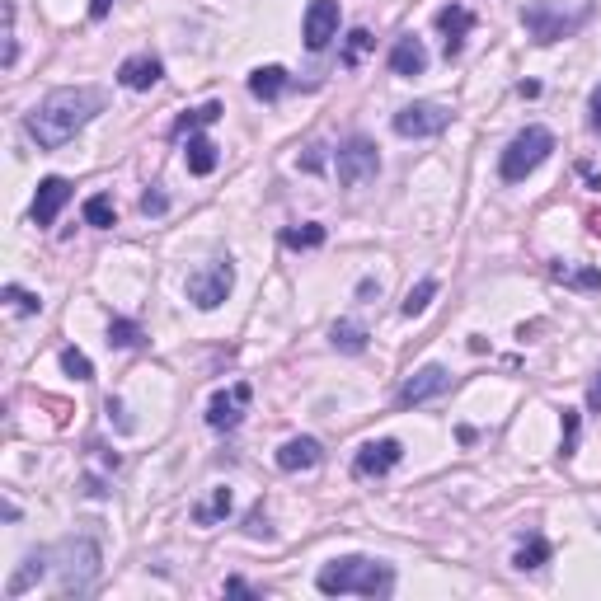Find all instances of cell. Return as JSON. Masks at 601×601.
Wrapping results in <instances>:
<instances>
[{
  "label": "cell",
  "mask_w": 601,
  "mask_h": 601,
  "mask_svg": "<svg viewBox=\"0 0 601 601\" xmlns=\"http://www.w3.org/2000/svg\"><path fill=\"white\" fill-rule=\"evenodd\" d=\"M94 113H104V90L94 85H71V90H52L43 104L29 113V137L43 151H57L90 123Z\"/></svg>",
  "instance_id": "6da1fadb"
},
{
  "label": "cell",
  "mask_w": 601,
  "mask_h": 601,
  "mask_svg": "<svg viewBox=\"0 0 601 601\" xmlns=\"http://www.w3.org/2000/svg\"><path fill=\"white\" fill-rule=\"evenodd\" d=\"M315 587L324 597H390L395 592V569L381 564V559H367V555H348V559H334L315 573Z\"/></svg>",
  "instance_id": "7a4b0ae2"
},
{
  "label": "cell",
  "mask_w": 601,
  "mask_h": 601,
  "mask_svg": "<svg viewBox=\"0 0 601 601\" xmlns=\"http://www.w3.org/2000/svg\"><path fill=\"white\" fill-rule=\"evenodd\" d=\"M550 151H555V132H550V127H526V132H517V137L508 141V151L498 160V174H503L508 184H522L526 174L540 170V165L550 160Z\"/></svg>",
  "instance_id": "3957f363"
},
{
  "label": "cell",
  "mask_w": 601,
  "mask_h": 601,
  "mask_svg": "<svg viewBox=\"0 0 601 601\" xmlns=\"http://www.w3.org/2000/svg\"><path fill=\"white\" fill-rule=\"evenodd\" d=\"M52 555L62 559V583H57V592H62V597H85L94 573H99V545H94V540H62Z\"/></svg>",
  "instance_id": "277c9868"
},
{
  "label": "cell",
  "mask_w": 601,
  "mask_h": 601,
  "mask_svg": "<svg viewBox=\"0 0 601 601\" xmlns=\"http://www.w3.org/2000/svg\"><path fill=\"white\" fill-rule=\"evenodd\" d=\"M334 170H339V184H343V188H362V184H371V179H376V170H381L376 141H367V137L343 141L339 155H334Z\"/></svg>",
  "instance_id": "5b68a950"
},
{
  "label": "cell",
  "mask_w": 601,
  "mask_h": 601,
  "mask_svg": "<svg viewBox=\"0 0 601 601\" xmlns=\"http://www.w3.org/2000/svg\"><path fill=\"white\" fill-rule=\"evenodd\" d=\"M231 282H235L231 263H207L198 273H188V301L198 310H216L226 296H231Z\"/></svg>",
  "instance_id": "8992f818"
},
{
  "label": "cell",
  "mask_w": 601,
  "mask_h": 601,
  "mask_svg": "<svg viewBox=\"0 0 601 601\" xmlns=\"http://www.w3.org/2000/svg\"><path fill=\"white\" fill-rule=\"evenodd\" d=\"M447 123H451V108H442V104H409L395 113V132H400V137H414V141L447 132Z\"/></svg>",
  "instance_id": "52a82bcc"
},
{
  "label": "cell",
  "mask_w": 601,
  "mask_h": 601,
  "mask_svg": "<svg viewBox=\"0 0 601 601\" xmlns=\"http://www.w3.org/2000/svg\"><path fill=\"white\" fill-rule=\"evenodd\" d=\"M301 33H306L310 52H324V47L339 38V0H310L306 19H301Z\"/></svg>",
  "instance_id": "ba28073f"
},
{
  "label": "cell",
  "mask_w": 601,
  "mask_h": 601,
  "mask_svg": "<svg viewBox=\"0 0 601 601\" xmlns=\"http://www.w3.org/2000/svg\"><path fill=\"white\" fill-rule=\"evenodd\" d=\"M404 461V447L395 437H381V442H362V451L353 456V475L357 479H381L390 475L395 465Z\"/></svg>",
  "instance_id": "9c48e42d"
},
{
  "label": "cell",
  "mask_w": 601,
  "mask_h": 601,
  "mask_svg": "<svg viewBox=\"0 0 601 601\" xmlns=\"http://www.w3.org/2000/svg\"><path fill=\"white\" fill-rule=\"evenodd\" d=\"M249 400H254V390H249V381H235L231 390H221V395H212V404H207V423H212L216 432L240 428V418H245Z\"/></svg>",
  "instance_id": "30bf717a"
},
{
  "label": "cell",
  "mask_w": 601,
  "mask_h": 601,
  "mask_svg": "<svg viewBox=\"0 0 601 601\" xmlns=\"http://www.w3.org/2000/svg\"><path fill=\"white\" fill-rule=\"evenodd\" d=\"M447 386H451V371L432 362V367L414 371V376H409V381L400 386V404H404V409H414V404H428L432 395H442Z\"/></svg>",
  "instance_id": "8fae6325"
},
{
  "label": "cell",
  "mask_w": 601,
  "mask_h": 601,
  "mask_svg": "<svg viewBox=\"0 0 601 601\" xmlns=\"http://www.w3.org/2000/svg\"><path fill=\"white\" fill-rule=\"evenodd\" d=\"M522 24L531 29V38H536V43H555V38H564V33H569L578 19L555 15L550 5H526V10H522Z\"/></svg>",
  "instance_id": "7c38bea8"
},
{
  "label": "cell",
  "mask_w": 601,
  "mask_h": 601,
  "mask_svg": "<svg viewBox=\"0 0 601 601\" xmlns=\"http://www.w3.org/2000/svg\"><path fill=\"white\" fill-rule=\"evenodd\" d=\"M66 202H71V184L57 179V174L43 179V184H38V198H33V221H38V226H52V221L62 216Z\"/></svg>",
  "instance_id": "4fadbf2b"
},
{
  "label": "cell",
  "mask_w": 601,
  "mask_h": 601,
  "mask_svg": "<svg viewBox=\"0 0 601 601\" xmlns=\"http://www.w3.org/2000/svg\"><path fill=\"white\" fill-rule=\"evenodd\" d=\"M320 461H324V447L315 437H292V442H282V451H278V470H287V475L315 470Z\"/></svg>",
  "instance_id": "5bb4252c"
},
{
  "label": "cell",
  "mask_w": 601,
  "mask_h": 601,
  "mask_svg": "<svg viewBox=\"0 0 601 601\" xmlns=\"http://www.w3.org/2000/svg\"><path fill=\"white\" fill-rule=\"evenodd\" d=\"M437 29L447 33V57H461L465 33L475 29V15L465 5H447V10H437Z\"/></svg>",
  "instance_id": "9a60e30c"
},
{
  "label": "cell",
  "mask_w": 601,
  "mask_h": 601,
  "mask_svg": "<svg viewBox=\"0 0 601 601\" xmlns=\"http://www.w3.org/2000/svg\"><path fill=\"white\" fill-rule=\"evenodd\" d=\"M390 71L395 76H423L428 71V52H423V43H418L414 33H404L400 43L390 47Z\"/></svg>",
  "instance_id": "2e32d148"
},
{
  "label": "cell",
  "mask_w": 601,
  "mask_h": 601,
  "mask_svg": "<svg viewBox=\"0 0 601 601\" xmlns=\"http://www.w3.org/2000/svg\"><path fill=\"white\" fill-rule=\"evenodd\" d=\"M160 76H165V66L155 62L151 52H146V57H127V62L118 66V80H123L127 90H151V85H160Z\"/></svg>",
  "instance_id": "e0dca14e"
},
{
  "label": "cell",
  "mask_w": 601,
  "mask_h": 601,
  "mask_svg": "<svg viewBox=\"0 0 601 601\" xmlns=\"http://www.w3.org/2000/svg\"><path fill=\"white\" fill-rule=\"evenodd\" d=\"M231 508H235V498H231V489L221 484V489H212V494L193 508V522H198V526H216V522H226V517H231Z\"/></svg>",
  "instance_id": "ac0fdd59"
},
{
  "label": "cell",
  "mask_w": 601,
  "mask_h": 601,
  "mask_svg": "<svg viewBox=\"0 0 601 601\" xmlns=\"http://www.w3.org/2000/svg\"><path fill=\"white\" fill-rule=\"evenodd\" d=\"M282 90H287V71H282V66H259V71H249V94H254V99L273 104Z\"/></svg>",
  "instance_id": "d6986e66"
},
{
  "label": "cell",
  "mask_w": 601,
  "mask_h": 601,
  "mask_svg": "<svg viewBox=\"0 0 601 601\" xmlns=\"http://www.w3.org/2000/svg\"><path fill=\"white\" fill-rule=\"evenodd\" d=\"M216 160H221V155H216V146L207 137H188V151H184V165H188V174H212L216 170Z\"/></svg>",
  "instance_id": "ffe728a7"
},
{
  "label": "cell",
  "mask_w": 601,
  "mask_h": 601,
  "mask_svg": "<svg viewBox=\"0 0 601 601\" xmlns=\"http://www.w3.org/2000/svg\"><path fill=\"white\" fill-rule=\"evenodd\" d=\"M329 339H334L339 353H367V329H362L357 320H339L334 329H329Z\"/></svg>",
  "instance_id": "44dd1931"
},
{
  "label": "cell",
  "mask_w": 601,
  "mask_h": 601,
  "mask_svg": "<svg viewBox=\"0 0 601 601\" xmlns=\"http://www.w3.org/2000/svg\"><path fill=\"white\" fill-rule=\"evenodd\" d=\"M545 559H550V540H540V536H531L522 545V550H517V555H512V564H517V569H540V564H545Z\"/></svg>",
  "instance_id": "7402d4cb"
},
{
  "label": "cell",
  "mask_w": 601,
  "mask_h": 601,
  "mask_svg": "<svg viewBox=\"0 0 601 601\" xmlns=\"http://www.w3.org/2000/svg\"><path fill=\"white\" fill-rule=\"evenodd\" d=\"M113 198H108V193H94V198H85V226H99V231H104V226H113Z\"/></svg>",
  "instance_id": "603a6c76"
},
{
  "label": "cell",
  "mask_w": 601,
  "mask_h": 601,
  "mask_svg": "<svg viewBox=\"0 0 601 601\" xmlns=\"http://www.w3.org/2000/svg\"><path fill=\"white\" fill-rule=\"evenodd\" d=\"M432 296H437V282H432V278H423V282H418V287H414V292H409V296H404V315H409V320H414V315H423V310H428L432 306Z\"/></svg>",
  "instance_id": "cb8c5ba5"
},
{
  "label": "cell",
  "mask_w": 601,
  "mask_h": 601,
  "mask_svg": "<svg viewBox=\"0 0 601 601\" xmlns=\"http://www.w3.org/2000/svg\"><path fill=\"white\" fill-rule=\"evenodd\" d=\"M287 249H320L324 245V226H301V231H282Z\"/></svg>",
  "instance_id": "d4e9b609"
},
{
  "label": "cell",
  "mask_w": 601,
  "mask_h": 601,
  "mask_svg": "<svg viewBox=\"0 0 601 601\" xmlns=\"http://www.w3.org/2000/svg\"><path fill=\"white\" fill-rule=\"evenodd\" d=\"M108 343H113V348H137V343H141V324L113 320V324H108Z\"/></svg>",
  "instance_id": "484cf974"
},
{
  "label": "cell",
  "mask_w": 601,
  "mask_h": 601,
  "mask_svg": "<svg viewBox=\"0 0 601 601\" xmlns=\"http://www.w3.org/2000/svg\"><path fill=\"white\" fill-rule=\"evenodd\" d=\"M371 43H376V38H371L367 29H353V33H348V47H343V66H357V62H362V57L371 52Z\"/></svg>",
  "instance_id": "4316f807"
},
{
  "label": "cell",
  "mask_w": 601,
  "mask_h": 601,
  "mask_svg": "<svg viewBox=\"0 0 601 601\" xmlns=\"http://www.w3.org/2000/svg\"><path fill=\"white\" fill-rule=\"evenodd\" d=\"M62 367H66V376H76V381H94V362L80 348H66L62 353Z\"/></svg>",
  "instance_id": "83f0119b"
},
{
  "label": "cell",
  "mask_w": 601,
  "mask_h": 601,
  "mask_svg": "<svg viewBox=\"0 0 601 601\" xmlns=\"http://www.w3.org/2000/svg\"><path fill=\"white\" fill-rule=\"evenodd\" d=\"M5 301L15 306V315H38V310H43V301H38L33 292H24V287H15V282L5 287Z\"/></svg>",
  "instance_id": "f1b7e54d"
},
{
  "label": "cell",
  "mask_w": 601,
  "mask_h": 601,
  "mask_svg": "<svg viewBox=\"0 0 601 601\" xmlns=\"http://www.w3.org/2000/svg\"><path fill=\"white\" fill-rule=\"evenodd\" d=\"M221 118V104H202V108H193V113H184L179 123H174V132H188V127H207V123H216Z\"/></svg>",
  "instance_id": "f546056e"
},
{
  "label": "cell",
  "mask_w": 601,
  "mask_h": 601,
  "mask_svg": "<svg viewBox=\"0 0 601 601\" xmlns=\"http://www.w3.org/2000/svg\"><path fill=\"white\" fill-rule=\"evenodd\" d=\"M5 66H15V5H5Z\"/></svg>",
  "instance_id": "4dcf8cb0"
},
{
  "label": "cell",
  "mask_w": 601,
  "mask_h": 601,
  "mask_svg": "<svg viewBox=\"0 0 601 601\" xmlns=\"http://www.w3.org/2000/svg\"><path fill=\"white\" fill-rule=\"evenodd\" d=\"M555 278H559V282H578V287H601V273H592V268H587V273H569V268H555Z\"/></svg>",
  "instance_id": "1f68e13d"
},
{
  "label": "cell",
  "mask_w": 601,
  "mask_h": 601,
  "mask_svg": "<svg viewBox=\"0 0 601 601\" xmlns=\"http://www.w3.org/2000/svg\"><path fill=\"white\" fill-rule=\"evenodd\" d=\"M573 442H578V414H573V409H564V456L573 451Z\"/></svg>",
  "instance_id": "d6a6232c"
},
{
  "label": "cell",
  "mask_w": 601,
  "mask_h": 601,
  "mask_svg": "<svg viewBox=\"0 0 601 601\" xmlns=\"http://www.w3.org/2000/svg\"><path fill=\"white\" fill-rule=\"evenodd\" d=\"M141 212H146V216H160V212H165V198H160V193H146V198H141Z\"/></svg>",
  "instance_id": "836d02e7"
},
{
  "label": "cell",
  "mask_w": 601,
  "mask_h": 601,
  "mask_svg": "<svg viewBox=\"0 0 601 601\" xmlns=\"http://www.w3.org/2000/svg\"><path fill=\"white\" fill-rule=\"evenodd\" d=\"M587 409H592V414H601V376L587 386Z\"/></svg>",
  "instance_id": "e575fe53"
},
{
  "label": "cell",
  "mask_w": 601,
  "mask_h": 601,
  "mask_svg": "<svg viewBox=\"0 0 601 601\" xmlns=\"http://www.w3.org/2000/svg\"><path fill=\"white\" fill-rule=\"evenodd\" d=\"M587 123H592V132H601V85L592 90V118Z\"/></svg>",
  "instance_id": "d590c367"
},
{
  "label": "cell",
  "mask_w": 601,
  "mask_h": 601,
  "mask_svg": "<svg viewBox=\"0 0 601 601\" xmlns=\"http://www.w3.org/2000/svg\"><path fill=\"white\" fill-rule=\"evenodd\" d=\"M108 414H118V428L132 432V418H123V404H118V400H108Z\"/></svg>",
  "instance_id": "8d00e7d4"
},
{
  "label": "cell",
  "mask_w": 601,
  "mask_h": 601,
  "mask_svg": "<svg viewBox=\"0 0 601 601\" xmlns=\"http://www.w3.org/2000/svg\"><path fill=\"white\" fill-rule=\"evenodd\" d=\"M249 536H268V522H263V512H254V517H249Z\"/></svg>",
  "instance_id": "74e56055"
},
{
  "label": "cell",
  "mask_w": 601,
  "mask_h": 601,
  "mask_svg": "<svg viewBox=\"0 0 601 601\" xmlns=\"http://www.w3.org/2000/svg\"><path fill=\"white\" fill-rule=\"evenodd\" d=\"M113 10V0H90V19H104Z\"/></svg>",
  "instance_id": "f35d334b"
}]
</instances>
